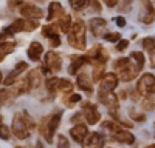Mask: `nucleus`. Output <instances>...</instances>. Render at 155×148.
Segmentation results:
<instances>
[{
	"mask_svg": "<svg viewBox=\"0 0 155 148\" xmlns=\"http://www.w3.org/2000/svg\"><path fill=\"white\" fill-rule=\"evenodd\" d=\"M90 31L93 32V35L96 37H102L104 35V31H106V26H107V22L101 17H95L90 20Z\"/></svg>",
	"mask_w": 155,
	"mask_h": 148,
	"instance_id": "4468645a",
	"label": "nucleus"
},
{
	"mask_svg": "<svg viewBox=\"0 0 155 148\" xmlns=\"http://www.w3.org/2000/svg\"><path fill=\"white\" fill-rule=\"evenodd\" d=\"M155 46V40L152 39V37H146V39L143 40V49H147V51H149V49H152Z\"/></svg>",
	"mask_w": 155,
	"mask_h": 148,
	"instance_id": "58836bf2",
	"label": "nucleus"
},
{
	"mask_svg": "<svg viewBox=\"0 0 155 148\" xmlns=\"http://www.w3.org/2000/svg\"><path fill=\"white\" fill-rule=\"evenodd\" d=\"M79 100H81V96H79V94H71L70 97H64V102H65L68 106H71L73 103L79 102Z\"/></svg>",
	"mask_w": 155,
	"mask_h": 148,
	"instance_id": "f704fd0d",
	"label": "nucleus"
},
{
	"mask_svg": "<svg viewBox=\"0 0 155 148\" xmlns=\"http://www.w3.org/2000/svg\"><path fill=\"white\" fill-rule=\"evenodd\" d=\"M130 59H135V65H137L140 69H143V66H144V54H143V53L134 51V53L130 54Z\"/></svg>",
	"mask_w": 155,
	"mask_h": 148,
	"instance_id": "bb28decb",
	"label": "nucleus"
},
{
	"mask_svg": "<svg viewBox=\"0 0 155 148\" xmlns=\"http://www.w3.org/2000/svg\"><path fill=\"white\" fill-rule=\"evenodd\" d=\"M48 40H50V45L53 46V48H56V46H59V45H61V39H59L58 35H53V37H50Z\"/></svg>",
	"mask_w": 155,
	"mask_h": 148,
	"instance_id": "79ce46f5",
	"label": "nucleus"
},
{
	"mask_svg": "<svg viewBox=\"0 0 155 148\" xmlns=\"http://www.w3.org/2000/svg\"><path fill=\"white\" fill-rule=\"evenodd\" d=\"M140 71H141V69H140L137 65H134L132 62H129V63H127L121 71H118V79H121L123 82H130V80H134V79L138 76Z\"/></svg>",
	"mask_w": 155,
	"mask_h": 148,
	"instance_id": "6e6552de",
	"label": "nucleus"
},
{
	"mask_svg": "<svg viewBox=\"0 0 155 148\" xmlns=\"http://www.w3.org/2000/svg\"><path fill=\"white\" fill-rule=\"evenodd\" d=\"M22 114V119H23V123L27 125V128L28 130H33L34 127H36V123H34V120H33V117L28 114V113H20Z\"/></svg>",
	"mask_w": 155,
	"mask_h": 148,
	"instance_id": "7c9ffc66",
	"label": "nucleus"
},
{
	"mask_svg": "<svg viewBox=\"0 0 155 148\" xmlns=\"http://www.w3.org/2000/svg\"><path fill=\"white\" fill-rule=\"evenodd\" d=\"M14 48H16L14 42H3V43H0V62H2L8 54H11L12 51H14Z\"/></svg>",
	"mask_w": 155,
	"mask_h": 148,
	"instance_id": "4be33fe9",
	"label": "nucleus"
},
{
	"mask_svg": "<svg viewBox=\"0 0 155 148\" xmlns=\"http://www.w3.org/2000/svg\"><path fill=\"white\" fill-rule=\"evenodd\" d=\"M27 68H28V63H27V62H19V63L16 65V68L11 71V74H14V76L17 77L19 74H20V72H23Z\"/></svg>",
	"mask_w": 155,
	"mask_h": 148,
	"instance_id": "2f4dec72",
	"label": "nucleus"
},
{
	"mask_svg": "<svg viewBox=\"0 0 155 148\" xmlns=\"http://www.w3.org/2000/svg\"><path fill=\"white\" fill-rule=\"evenodd\" d=\"M19 3H22V0H9V6H11V8H14V6L19 5Z\"/></svg>",
	"mask_w": 155,
	"mask_h": 148,
	"instance_id": "8fccbe9b",
	"label": "nucleus"
},
{
	"mask_svg": "<svg viewBox=\"0 0 155 148\" xmlns=\"http://www.w3.org/2000/svg\"><path fill=\"white\" fill-rule=\"evenodd\" d=\"M58 148H70V143H68V140H67V137L65 136H59L58 137Z\"/></svg>",
	"mask_w": 155,
	"mask_h": 148,
	"instance_id": "4c0bfd02",
	"label": "nucleus"
},
{
	"mask_svg": "<svg viewBox=\"0 0 155 148\" xmlns=\"http://www.w3.org/2000/svg\"><path fill=\"white\" fill-rule=\"evenodd\" d=\"M70 26H71V17H70L68 14H64V16L59 19V22H58V28H59L62 32H68Z\"/></svg>",
	"mask_w": 155,
	"mask_h": 148,
	"instance_id": "b1692460",
	"label": "nucleus"
},
{
	"mask_svg": "<svg viewBox=\"0 0 155 148\" xmlns=\"http://www.w3.org/2000/svg\"><path fill=\"white\" fill-rule=\"evenodd\" d=\"M129 62H130V60H129L127 57H121V59H118V60H116L115 62V63H113V69L116 71V72H118V71H121L127 63H129Z\"/></svg>",
	"mask_w": 155,
	"mask_h": 148,
	"instance_id": "c756f323",
	"label": "nucleus"
},
{
	"mask_svg": "<svg viewBox=\"0 0 155 148\" xmlns=\"http://www.w3.org/2000/svg\"><path fill=\"white\" fill-rule=\"evenodd\" d=\"M73 90V83L67 79H59L58 82V91H62V93H70Z\"/></svg>",
	"mask_w": 155,
	"mask_h": 148,
	"instance_id": "a878e982",
	"label": "nucleus"
},
{
	"mask_svg": "<svg viewBox=\"0 0 155 148\" xmlns=\"http://www.w3.org/2000/svg\"><path fill=\"white\" fill-rule=\"evenodd\" d=\"M127 46H129V40H120L118 45H116V49H118V51H124Z\"/></svg>",
	"mask_w": 155,
	"mask_h": 148,
	"instance_id": "37998d69",
	"label": "nucleus"
},
{
	"mask_svg": "<svg viewBox=\"0 0 155 148\" xmlns=\"http://www.w3.org/2000/svg\"><path fill=\"white\" fill-rule=\"evenodd\" d=\"M118 85V76L113 72H106L99 80V93H112Z\"/></svg>",
	"mask_w": 155,
	"mask_h": 148,
	"instance_id": "39448f33",
	"label": "nucleus"
},
{
	"mask_svg": "<svg viewBox=\"0 0 155 148\" xmlns=\"http://www.w3.org/2000/svg\"><path fill=\"white\" fill-rule=\"evenodd\" d=\"M12 131L17 136L19 139H27L30 136V131L27 128V125L23 123V119H22V114H16L14 116V120H12Z\"/></svg>",
	"mask_w": 155,
	"mask_h": 148,
	"instance_id": "1a4fd4ad",
	"label": "nucleus"
},
{
	"mask_svg": "<svg viewBox=\"0 0 155 148\" xmlns=\"http://www.w3.org/2000/svg\"><path fill=\"white\" fill-rule=\"evenodd\" d=\"M61 119H62V113L58 111V113H54L53 116H50V117H47L44 120L42 127H41V131H42V136L45 137V140L48 143L53 142V136H54L59 123H61Z\"/></svg>",
	"mask_w": 155,
	"mask_h": 148,
	"instance_id": "f03ea898",
	"label": "nucleus"
},
{
	"mask_svg": "<svg viewBox=\"0 0 155 148\" xmlns=\"http://www.w3.org/2000/svg\"><path fill=\"white\" fill-rule=\"evenodd\" d=\"M102 145H104V139L99 133H90L82 140L84 148H102Z\"/></svg>",
	"mask_w": 155,
	"mask_h": 148,
	"instance_id": "ddd939ff",
	"label": "nucleus"
},
{
	"mask_svg": "<svg viewBox=\"0 0 155 148\" xmlns=\"http://www.w3.org/2000/svg\"><path fill=\"white\" fill-rule=\"evenodd\" d=\"M25 79H27V82H28L30 90L31 88H37V86H41V82H42V69L37 68V69L30 71V74Z\"/></svg>",
	"mask_w": 155,
	"mask_h": 148,
	"instance_id": "f3484780",
	"label": "nucleus"
},
{
	"mask_svg": "<svg viewBox=\"0 0 155 148\" xmlns=\"http://www.w3.org/2000/svg\"><path fill=\"white\" fill-rule=\"evenodd\" d=\"M44 63H45V66L42 68V72H48V74L59 72L62 68V59L56 51H48L45 54Z\"/></svg>",
	"mask_w": 155,
	"mask_h": 148,
	"instance_id": "7ed1b4c3",
	"label": "nucleus"
},
{
	"mask_svg": "<svg viewBox=\"0 0 155 148\" xmlns=\"http://www.w3.org/2000/svg\"><path fill=\"white\" fill-rule=\"evenodd\" d=\"M118 2H120V0H104V3L107 6H110V8H113L115 5H118Z\"/></svg>",
	"mask_w": 155,
	"mask_h": 148,
	"instance_id": "de8ad7c7",
	"label": "nucleus"
},
{
	"mask_svg": "<svg viewBox=\"0 0 155 148\" xmlns=\"http://www.w3.org/2000/svg\"><path fill=\"white\" fill-rule=\"evenodd\" d=\"M137 90L140 94H143L146 97L152 96L155 93V76L153 74H149V72L143 74L137 83Z\"/></svg>",
	"mask_w": 155,
	"mask_h": 148,
	"instance_id": "20e7f679",
	"label": "nucleus"
},
{
	"mask_svg": "<svg viewBox=\"0 0 155 148\" xmlns=\"http://www.w3.org/2000/svg\"><path fill=\"white\" fill-rule=\"evenodd\" d=\"M20 14L28 19V20H37L44 16V11L41 8H37L36 5H31V3H23L20 6Z\"/></svg>",
	"mask_w": 155,
	"mask_h": 148,
	"instance_id": "0eeeda50",
	"label": "nucleus"
},
{
	"mask_svg": "<svg viewBox=\"0 0 155 148\" xmlns=\"http://www.w3.org/2000/svg\"><path fill=\"white\" fill-rule=\"evenodd\" d=\"M71 65H70V68H68V72L70 74H78V69H79L85 62H87V59H85V56H81V57H76V56H73L71 57Z\"/></svg>",
	"mask_w": 155,
	"mask_h": 148,
	"instance_id": "aec40b11",
	"label": "nucleus"
},
{
	"mask_svg": "<svg viewBox=\"0 0 155 148\" xmlns=\"http://www.w3.org/2000/svg\"><path fill=\"white\" fill-rule=\"evenodd\" d=\"M104 125V128H107L109 131H112V133H116V131H120V125L118 123H115V122H110V120H107V122H104L102 123Z\"/></svg>",
	"mask_w": 155,
	"mask_h": 148,
	"instance_id": "c9c22d12",
	"label": "nucleus"
},
{
	"mask_svg": "<svg viewBox=\"0 0 155 148\" xmlns=\"http://www.w3.org/2000/svg\"><path fill=\"white\" fill-rule=\"evenodd\" d=\"M37 26H39L37 20H25V28H23V31H34Z\"/></svg>",
	"mask_w": 155,
	"mask_h": 148,
	"instance_id": "e433bc0d",
	"label": "nucleus"
},
{
	"mask_svg": "<svg viewBox=\"0 0 155 148\" xmlns=\"http://www.w3.org/2000/svg\"><path fill=\"white\" fill-rule=\"evenodd\" d=\"M17 148H22V146H17Z\"/></svg>",
	"mask_w": 155,
	"mask_h": 148,
	"instance_id": "5fc2aeb1",
	"label": "nucleus"
},
{
	"mask_svg": "<svg viewBox=\"0 0 155 148\" xmlns=\"http://www.w3.org/2000/svg\"><path fill=\"white\" fill-rule=\"evenodd\" d=\"M27 53H28V57L31 60L37 62L39 59H41L42 53H44V46H42L41 42H31V45L28 46V51Z\"/></svg>",
	"mask_w": 155,
	"mask_h": 148,
	"instance_id": "a211bd4d",
	"label": "nucleus"
},
{
	"mask_svg": "<svg viewBox=\"0 0 155 148\" xmlns=\"http://www.w3.org/2000/svg\"><path fill=\"white\" fill-rule=\"evenodd\" d=\"M115 22H116V25H118V26H126V19L123 17V16H118L115 19Z\"/></svg>",
	"mask_w": 155,
	"mask_h": 148,
	"instance_id": "49530a36",
	"label": "nucleus"
},
{
	"mask_svg": "<svg viewBox=\"0 0 155 148\" xmlns=\"http://www.w3.org/2000/svg\"><path fill=\"white\" fill-rule=\"evenodd\" d=\"M130 116H132L135 120H140V122H144V120H146V116H144V114H137L135 111H130Z\"/></svg>",
	"mask_w": 155,
	"mask_h": 148,
	"instance_id": "a18cd8bd",
	"label": "nucleus"
},
{
	"mask_svg": "<svg viewBox=\"0 0 155 148\" xmlns=\"http://www.w3.org/2000/svg\"><path fill=\"white\" fill-rule=\"evenodd\" d=\"M98 96H99V100L104 103L112 113L113 111L116 113V109L120 108V102H118V97H116L113 93H98Z\"/></svg>",
	"mask_w": 155,
	"mask_h": 148,
	"instance_id": "9b49d317",
	"label": "nucleus"
},
{
	"mask_svg": "<svg viewBox=\"0 0 155 148\" xmlns=\"http://www.w3.org/2000/svg\"><path fill=\"white\" fill-rule=\"evenodd\" d=\"M68 43L76 49H85V25L82 20H76L71 23L68 29Z\"/></svg>",
	"mask_w": 155,
	"mask_h": 148,
	"instance_id": "f257e3e1",
	"label": "nucleus"
},
{
	"mask_svg": "<svg viewBox=\"0 0 155 148\" xmlns=\"http://www.w3.org/2000/svg\"><path fill=\"white\" fill-rule=\"evenodd\" d=\"M113 139L116 142H120V143H127V145H132L135 142V137H134V134L132 133H129V131H116L113 133Z\"/></svg>",
	"mask_w": 155,
	"mask_h": 148,
	"instance_id": "6ab92c4d",
	"label": "nucleus"
},
{
	"mask_svg": "<svg viewBox=\"0 0 155 148\" xmlns=\"http://www.w3.org/2000/svg\"><path fill=\"white\" fill-rule=\"evenodd\" d=\"M141 3H143V11L140 14V20L143 23H152L155 20V9L150 0H141Z\"/></svg>",
	"mask_w": 155,
	"mask_h": 148,
	"instance_id": "f8f14e48",
	"label": "nucleus"
},
{
	"mask_svg": "<svg viewBox=\"0 0 155 148\" xmlns=\"http://www.w3.org/2000/svg\"><path fill=\"white\" fill-rule=\"evenodd\" d=\"M70 5H71L73 9L79 11V9H84L88 5V0H70Z\"/></svg>",
	"mask_w": 155,
	"mask_h": 148,
	"instance_id": "c85d7f7f",
	"label": "nucleus"
},
{
	"mask_svg": "<svg viewBox=\"0 0 155 148\" xmlns=\"http://www.w3.org/2000/svg\"><path fill=\"white\" fill-rule=\"evenodd\" d=\"M149 59H150V66L155 68V46L149 49Z\"/></svg>",
	"mask_w": 155,
	"mask_h": 148,
	"instance_id": "c03bdc74",
	"label": "nucleus"
},
{
	"mask_svg": "<svg viewBox=\"0 0 155 148\" xmlns=\"http://www.w3.org/2000/svg\"><path fill=\"white\" fill-rule=\"evenodd\" d=\"M58 82H59V79L58 77H50L48 80H47V90L51 93V94H54L56 91H58Z\"/></svg>",
	"mask_w": 155,
	"mask_h": 148,
	"instance_id": "cd10ccee",
	"label": "nucleus"
},
{
	"mask_svg": "<svg viewBox=\"0 0 155 148\" xmlns=\"http://www.w3.org/2000/svg\"><path fill=\"white\" fill-rule=\"evenodd\" d=\"M23 28H25V20H23V19H19V20H16V22H12L11 26H8V28L5 29V34H16V32L23 31Z\"/></svg>",
	"mask_w": 155,
	"mask_h": 148,
	"instance_id": "5701e85b",
	"label": "nucleus"
},
{
	"mask_svg": "<svg viewBox=\"0 0 155 148\" xmlns=\"http://www.w3.org/2000/svg\"><path fill=\"white\" fill-rule=\"evenodd\" d=\"M39 2H44V0H39Z\"/></svg>",
	"mask_w": 155,
	"mask_h": 148,
	"instance_id": "864d4df0",
	"label": "nucleus"
},
{
	"mask_svg": "<svg viewBox=\"0 0 155 148\" xmlns=\"http://www.w3.org/2000/svg\"><path fill=\"white\" fill-rule=\"evenodd\" d=\"M82 116L85 117V120L90 123V125H96V123L101 120V114H99V111L96 108V105L93 103H84V109H82Z\"/></svg>",
	"mask_w": 155,
	"mask_h": 148,
	"instance_id": "423d86ee",
	"label": "nucleus"
},
{
	"mask_svg": "<svg viewBox=\"0 0 155 148\" xmlns=\"http://www.w3.org/2000/svg\"><path fill=\"white\" fill-rule=\"evenodd\" d=\"M143 108H144V109H152V108H155V99L152 100L150 97H146L144 102H143Z\"/></svg>",
	"mask_w": 155,
	"mask_h": 148,
	"instance_id": "ea45409f",
	"label": "nucleus"
},
{
	"mask_svg": "<svg viewBox=\"0 0 155 148\" xmlns=\"http://www.w3.org/2000/svg\"><path fill=\"white\" fill-rule=\"evenodd\" d=\"M102 37H104L107 42H112V43L121 40V34H120V32H109V34H104Z\"/></svg>",
	"mask_w": 155,
	"mask_h": 148,
	"instance_id": "473e14b6",
	"label": "nucleus"
},
{
	"mask_svg": "<svg viewBox=\"0 0 155 148\" xmlns=\"http://www.w3.org/2000/svg\"><path fill=\"white\" fill-rule=\"evenodd\" d=\"M9 136H11V131L6 125H3V123H0V139H3V140H8L9 139Z\"/></svg>",
	"mask_w": 155,
	"mask_h": 148,
	"instance_id": "72a5a7b5",
	"label": "nucleus"
},
{
	"mask_svg": "<svg viewBox=\"0 0 155 148\" xmlns=\"http://www.w3.org/2000/svg\"><path fill=\"white\" fill-rule=\"evenodd\" d=\"M93 65V80L99 82L102 79V74H106V63H101V62H92Z\"/></svg>",
	"mask_w": 155,
	"mask_h": 148,
	"instance_id": "412c9836",
	"label": "nucleus"
},
{
	"mask_svg": "<svg viewBox=\"0 0 155 148\" xmlns=\"http://www.w3.org/2000/svg\"><path fill=\"white\" fill-rule=\"evenodd\" d=\"M81 119H82V113H78V114H74V116L71 117V122H76V120L79 122Z\"/></svg>",
	"mask_w": 155,
	"mask_h": 148,
	"instance_id": "09e8293b",
	"label": "nucleus"
},
{
	"mask_svg": "<svg viewBox=\"0 0 155 148\" xmlns=\"http://www.w3.org/2000/svg\"><path fill=\"white\" fill-rule=\"evenodd\" d=\"M146 148H155V145H149V146H146Z\"/></svg>",
	"mask_w": 155,
	"mask_h": 148,
	"instance_id": "3c124183",
	"label": "nucleus"
},
{
	"mask_svg": "<svg viewBox=\"0 0 155 148\" xmlns=\"http://www.w3.org/2000/svg\"><path fill=\"white\" fill-rule=\"evenodd\" d=\"M88 134V128L84 125V123H78L76 127H73L70 130V136H71V139L78 143H82V140L85 139V136Z\"/></svg>",
	"mask_w": 155,
	"mask_h": 148,
	"instance_id": "2eb2a0df",
	"label": "nucleus"
},
{
	"mask_svg": "<svg viewBox=\"0 0 155 148\" xmlns=\"http://www.w3.org/2000/svg\"><path fill=\"white\" fill-rule=\"evenodd\" d=\"M64 14H65V11H64L62 5L59 2H51L50 6H48V16H47V20L51 22L54 19H61Z\"/></svg>",
	"mask_w": 155,
	"mask_h": 148,
	"instance_id": "dca6fc26",
	"label": "nucleus"
},
{
	"mask_svg": "<svg viewBox=\"0 0 155 148\" xmlns=\"http://www.w3.org/2000/svg\"><path fill=\"white\" fill-rule=\"evenodd\" d=\"M58 23H53V25H45L44 29H42V34L47 37V39H50V37H53V35H58Z\"/></svg>",
	"mask_w": 155,
	"mask_h": 148,
	"instance_id": "393cba45",
	"label": "nucleus"
},
{
	"mask_svg": "<svg viewBox=\"0 0 155 148\" xmlns=\"http://www.w3.org/2000/svg\"><path fill=\"white\" fill-rule=\"evenodd\" d=\"M0 83H2V71H0Z\"/></svg>",
	"mask_w": 155,
	"mask_h": 148,
	"instance_id": "603ef678",
	"label": "nucleus"
},
{
	"mask_svg": "<svg viewBox=\"0 0 155 148\" xmlns=\"http://www.w3.org/2000/svg\"><path fill=\"white\" fill-rule=\"evenodd\" d=\"M76 85L79 86L82 91H85L87 94L93 93V85H92V79H90L87 71H81L78 72V79H76Z\"/></svg>",
	"mask_w": 155,
	"mask_h": 148,
	"instance_id": "9d476101",
	"label": "nucleus"
},
{
	"mask_svg": "<svg viewBox=\"0 0 155 148\" xmlns=\"http://www.w3.org/2000/svg\"><path fill=\"white\" fill-rule=\"evenodd\" d=\"M130 5H132V0H121V3H120V11H121V12H124L126 9L129 11Z\"/></svg>",
	"mask_w": 155,
	"mask_h": 148,
	"instance_id": "a19ab883",
	"label": "nucleus"
}]
</instances>
